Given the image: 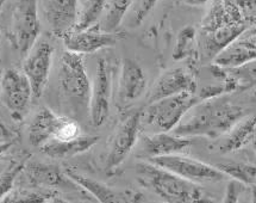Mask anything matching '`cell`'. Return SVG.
<instances>
[{
    "label": "cell",
    "mask_w": 256,
    "mask_h": 203,
    "mask_svg": "<svg viewBox=\"0 0 256 203\" xmlns=\"http://www.w3.org/2000/svg\"><path fill=\"white\" fill-rule=\"evenodd\" d=\"M244 116L246 109L234 104L226 97L202 99L186 112L173 133L187 137H217L229 132Z\"/></svg>",
    "instance_id": "6da1fadb"
},
{
    "label": "cell",
    "mask_w": 256,
    "mask_h": 203,
    "mask_svg": "<svg viewBox=\"0 0 256 203\" xmlns=\"http://www.w3.org/2000/svg\"><path fill=\"white\" fill-rule=\"evenodd\" d=\"M136 177L143 188L150 190L170 203H198L205 201L204 190L198 183L178 176L152 162H138Z\"/></svg>",
    "instance_id": "7a4b0ae2"
},
{
    "label": "cell",
    "mask_w": 256,
    "mask_h": 203,
    "mask_svg": "<svg viewBox=\"0 0 256 203\" xmlns=\"http://www.w3.org/2000/svg\"><path fill=\"white\" fill-rule=\"evenodd\" d=\"M58 81L68 102L76 111H90V85L82 54L70 51L62 54Z\"/></svg>",
    "instance_id": "3957f363"
},
{
    "label": "cell",
    "mask_w": 256,
    "mask_h": 203,
    "mask_svg": "<svg viewBox=\"0 0 256 203\" xmlns=\"http://www.w3.org/2000/svg\"><path fill=\"white\" fill-rule=\"evenodd\" d=\"M40 33L37 0H16L8 39L22 56H26L36 45Z\"/></svg>",
    "instance_id": "277c9868"
},
{
    "label": "cell",
    "mask_w": 256,
    "mask_h": 203,
    "mask_svg": "<svg viewBox=\"0 0 256 203\" xmlns=\"http://www.w3.org/2000/svg\"><path fill=\"white\" fill-rule=\"evenodd\" d=\"M198 102H200L199 97L190 92L166 97L148 104L146 121L160 132H170L179 124L186 112Z\"/></svg>",
    "instance_id": "5b68a950"
},
{
    "label": "cell",
    "mask_w": 256,
    "mask_h": 203,
    "mask_svg": "<svg viewBox=\"0 0 256 203\" xmlns=\"http://www.w3.org/2000/svg\"><path fill=\"white\" fill-rule=\"evenodd\" d=\"M2 101L16 121L23 120L34 98L32 87L24 72L8 70L0 79Z\"/></svg>",
    "instance_id": "8992f818"
},
{
    "label": "cell",
    "mask_w": 256,
    "mask_h": 203,
    "mask_svg": "<svg viewBox=\"0 0 256 203\" xmlns=\"http://www.w3.org/2000/svg\"><path fill=\"white\" fill-rule=\"evenodd\" d=\"M148 161L194 183L220 182V180H224L228 177L218 167H214L202 161L178 154L149 158Z\"/></svg>",
    "instance_id": "52a82bcc"
},
{
    "label": "cell",
    "mask_w": 256,
    "mask_h": 203,
    "mask_svg": "<svg viewBox=\"0 0 256 203\" xmlns=\"http://www.w3.org/2000/svg\"><path fill=\"white\" fill-rule=\"evenodd\" d=\"M141 111H135L122 121L111 141L110 152L106 157V171H114L128 158L136 145L141 127Z\"/></svg>",
    "instance_id": "ba28073f"
},
{
    "label": "cell",
    "mask_w": 256,
    "mask_h": 203,
    "mask_svg": "<svg viewBox=\"0 0 256 203\" xmlns=\"http://www.w3.org/2000/svg\"><path fill=\"white\" fill-rule=\"evenodd\" d=\"M52 55L54 47L46 41H40L26 56L23 72L32 87L34 98H40L44 92L49 80Z\"/></svg>",
    "instance_id": "9c48e42d"
},
{
    "label": "cell",
    "mask_w": 256,
    "mask_h": 203,
    "mask_svg": "<svg viewBox=\"0 0 256 203\" xmlns=\"http://www.w3.org/2000/svg\"><path fill=\"white\" fill-rule=\"evenodd\" d=\"M111 70L108 62L100 59L96 64L93 87L90 90V114L94 127H100L110 115Z\"/></svg>",
    "instance_id": "30bf717a"
},
{
    "label": "cell",
    "mask_w": 256,
    "mask_h": 203,
    "mask_svg": "<svg viewBox=\"0 0 256 203\" xmlns=\"http://www.w3.org/2000/svg\"><path fill=\"white\" fill-rule=\"evenodd\" d=\"M120 39V34L102 29L96 24L85 30L70 31L64 37V42L67 51L85 55L114 46Z\"/></svg>",
    "instance_id": "8fae6325"
},
{
    "label": "cell",
    "mask_w": 256,
    "mask_h": 203,
    "mask_svg": "<svg viewBox=\"0 0 256 203\" xmlns=\"http://www.w3.org/2000/svg\"><path fill=\"white\" fill-rule=\"evenodd\" d=\"M184 92H196V80L193 74L184 68L170 70L164 72L152 86L148 97V104Z\"/></svg>",
    "instance_id": "7c38bea8"
},
{
    "label": "cell",
    "mask_w": 256,
    "mask_h": 203,
    "mask_svg": "<svg viewBox=\"0 0 256 203\" xmlns=\"http://www.w3.org/2000/svg\"><path fill=\"white\" fill-rule=\"evenodd\" d=\"M78 0H46L44 17L55 36L64 37L76 28Z\"/></svg>",
    "instance_id": "4fadbf2b"
},
{
    "label": "cell",
    "mask_w": 256,
    "mask_h": 203,
    "mask_svg": "<svg viewBox=\"0 0 256 203\" xmlns=\"http://www.w3.org/2000/svg\"><path fill=\"white\" fill-rule=\"evenodd\" d=\"M64 172L67 176L73 179L78 185L81 186L90 195H92L96 201L102 203H118V202H136L140 201L141 196L137 193H131L130 191H117V190L110 188L106 184L99 182V180L93 179V178L87 177L85 174L76 172L73 168H64Z\"/></svg>",
    "instance_id": "5bb4252c"
},
{
    "label": "cell",
    "mask_w": 256,
    "mask_h": 203,
    "mask_svg": "<svg viewBox=\"0 0 256 203\" xmlns=\"http://www.w3.org/2000/svg\"><path fill=\"white\" fill-rule=\"evenodd\" d=\"M66 118L67 117L58 116L49 108L43 107L35 115L29 126V142L34 147L40 148L46 142L56 139L60 134Z\"/></svg>",
    "instance_id": "9a60e30c"
},
{
    "label": "cell",
    "mask_w": 256,
    "mask_h": 203,
    "mask_svg": "<svg viewBox=\"0 0 256 203\" xmlns=\"http://www.w3.org/2000/svg\"><path fill=\"white\" fill-rule=\"evenodd\" d=\"M24 170H26L30 183L34 185L46 189H81V186L78 185L73 179H70L64 171H61L55 165L31 162L29 165H26Z\"/></svg>",
    "instance_id": "2e32d148"
},
{
    "label": "cell",
    "mask_w": 256,
    "mask_h": 203,
    "mask_svg": "<svg viewBox=\"0 0 256 203\" xmlns=\"http://www.w3.org/2000/svg\"><path fill=\"white\" fill-rule=\"evenodd\" d=\"M146 87L144 71L135 60L124 59L122 62L120 78V99L124 104H129L143 95Z\"/></svg>",
    "instance_id": "e0dca14e"
},
{
    "label": "cell",
    "mask_w": 256,
    "mask_h": 203,
    "mask_svg": "<svg viewBox=\"0 0 256 203\" xmlns=\"http://www.w3.org/2000/svg\"><path fill=\"white\" fill-rule=\"evenodd\" d=\"M191 137L179 136L168 132L156 133L154 135L144 136L142 141V152L146 158L161 157V155L176 154L190 147Z\"/></svg>",
    "instance_id": "ac0fdd59"
},
{
    "label": "cell",
    "mask_w": 256,
    "mask_h": 203,
    "mask_svg": "<svg viewBox=\"0 0 256 203\" xmlns=\"http://www.w3.org/2000/svg\"><path fill=\"white\" fill-rule=\"evenodd\" d=\"M246 23L228 24L212 31H202V48L206 58L214 60L228 46L238 40L246 30Z\"/></svg>",
    "instance_id": "d6986e66"
},
{
    "label": "cell",
    "mask_w": 256,
    "mask_h": 203,
    "mask_svg": "<svg viewBox=\"0 0 256 203\" xmlns=\"http://www.w3.org/2000/svg\"><path fill=\"white\" fill-rule=\"evenodd\" d=\"M211 72L214 76L224 79L228 92L246 90L256 85V59L231 68H224L214 64Z\"/></svg>",
    "instance_id": "ffe728a7"
},
{
    "label": "cell",
    "mask_w": 256,
    "mask_h": 203,
    "mask_svg": "<svg viewBox=\"0 0 256 203\" xmlns=\"http://www.w3.org/2000/svg\"><path fill=\"white\" fill-rule=\"evenodd\" d=\"M99 141L96 135H79L70 140L54 139L40 147L43 154L54 159H66L88 151Z\"/></svg>",
    "instance_id": "44dd1931"
},
{
    "label": "cell",
    "mask_w": 256,
    "mask_h": 203,
    "mask_svg": "<svg viewBox=\"0 0 256 203\" xmlns=\"http://www.w3.org/2000/svg\"><path fill=\"white\" fill-rule=\"evenodd\" d=\"M244 23V18L232 0H214L202 22V31H212L228 24Z\"/></svg>",
    "instance_id": "7402d4cb"
},
{
    "label": "cell",
    "mask_w": 256,
    "mask_h": 203,
    "mask_svg": "<svg viewBox=\"0 0 256 203\" xmlns=\"http://www.w3.org/2000/svg\"><path fill=\"white\" fill-rule=\"evenodd\" d=\"M256 135V116H244L228 132L220 145V153H230L242 148Z\"/></svg>",
    "instance_id": "603a6c76"
},
{
    "label": "cell",
    "mask_w": 256,
    "mask_h": 203,
    "mask_svg": "<svg viewBox=\"0 0 256 203\" xmlns=\"http://www.w3.org/2000/svg\"><path fill=\"white\" fill-rule=\"evenodd\" d=\"M254 59H256V48L249 45L246 40L238 39L224 48L214 59V64L224 68H231L241 66Z\"/></svg>",
    "instance_id": "cb8c5ba5"
},
{
    "label": "cell",
    "mask_w": 256,
    "mask_h": 203,
    "mask_svg": "<svg viewBox=\"0 0 256 203\" xmlns=\"http://www.w3.org/2000/svg\"><path fill=\"white\" fill-rule=\"evenodd\" d=\"M108 0H86L78 15V21L73 31H81L96 26L105 10Z\"/></svg>",
    "instance_id": "d4e9b609"
},
{
    "label": "cell",
    "mask_w": 256,
    "mask_h": 203,
    "mask_svg": "<svg viewBox=\"0 0 256 203\" xmlns=\"http://www.w3.org/2000/svg\"><path fill=\"white\" fill-rule=\"evenodd\" d=\"M228 177L250 185L256 183V166L246 162H224L217 166Z\"/></svg>",
    "instance_id": "484cf974"
},
{
    "label": "cell",
    "mask_w": 256,
    "mask_h": 203,
    "mask_svg": "<svg viewBox=\"0 0 256 203\" xmlns=\"http://www.w3.org/2000/svg\"><path fill=\"white\" fill-rule=\"evenodd\" d=\"M134 2L135 0H111L105 18V30L114 31L117 29Z\"/></svg>",
    "instance_id": "4316f807"
},
{
    "label": "cell",
    "mask_w": 256,
    "mask_h": 203,
    "mask_svg": "<svg viewBox=\"0 0 256 203\" xmlns=\"http://www.w3.org/2000/svg\"><path fill=\"white\" fill-rule=\"evenodd\" d=\"M196 39V29L191 26H187L180 31L178 35L176 48L173 52L174 60H181L192 53L193 43Z\"/></svg>",
    "instance_id": "83f0119b"
},
{
    "label": "cell",
    "mask_w": 256,
    "mask_h": 203,
    "mask_svg": "<svg viewBox=\"0 0 256 203\" xmlns=\"http://www.w3.org/2000/svg\"><path fill=\"white\" fill-rule=\"evenodd\" d=\"M24 167H26V161L11 162L10 166L0 174V201L12 191L16 178L24 170Z\"/></svg>",
    "instance_id": "f1b7e54d"
},
{
    "label": "cell",
    "mask_w": 256,
    "mask_h": 203,
    "mask_svg": "<svg viewBox=\"0 0 256 203\" xmlns=\"http://www.w3.org/2000/svg\"><path fill=\"white\" fill-rule=\"evenodd\" d=\"M46 198H52V193L20 189L6 195L2 202H46Z\"/></svg>",
    "instance_id": "f546056e"
},
{
    "label": "cell",
    "mask_w": 256,
    "mask_h": 203,
    "mask_svg": "<svg viewBox=\"0 0 256 203\" xmlns=\"http://www.w3.org/2000/svg\"><path fill=\"white\" fill-rule=\"evenodd\" d=\"M156 3H158V0H138L135 9V14H134V26H140L144 21L149 12L154 9Z\"/></svg>",
    "instance_id": "4dcf8cb0"
},
{
    "label": "cell",
    "mask_w": 256,
    "mask_h": 203,
    "mask_svg": "<svg viewBox=\"0 0 256 203\" xmlns=\"http://www.w3.org/2000/svg\"><path fill=\"white\" fill-rule=\"evenodd\" d=\"M246 185V184L238 182V180L236 179L231 180L226 188V199H224V202H229V203L238 202L240 196H241V193L244 191Z\"/></svg>",
    "instance_id": "1f68e13d"
},
{
    "label": "cell",
    "mask_w": 256,
    "mask_h": 203,
    "mask_svg": "<svg viewBox=\"0 0 256 203\" xmlns=\"http://www.w3.org/2000/svg\"><path fill=\"white\" fill-rule=\"evenodd\" d=\"M252 35H256V16L255 17H252L250 20V27H249V29L246 28V30L244 31V34H243V37H249V36H252Z\"/></svg>",
    "instance_id": "d6a6232c"
},
{
    "label": "cell",
    "mask_w": 256,
    "mask_h": 203,
    "mask_svg": "<svg viewBox=\"0 0 256 203\" xmlns=\"http://www.w3.org/2000/svg\"><path fill=\"white\" fill-rule=\"evenodd\" d=\"M12 145H14V141H8V142L0 143V160H2V158L4 157L5 153L11 148Z\"/></svg>",
    "instance_id": "836d02e7"
},
{
    "label": "cell",
    "mask_w": 256,
    "mask_h": 203,
    "mask_svg": "<svg viewBox=\"0 0 256 203\" xmlns=\"http://www.w3.org/2000/svg\"><path fill=\"white\" fill-rule=\"evenodd\" d=\"M180 2L190 6H202L205 5L208 0H180Z\"/></svg>",
    "instance_id": "e575fe53"
},
{
    "label": "cell",
    "mask_w": 256,
    "mask_h": 203,
    "mask_svg": "<svg viewBox=\"0 0 256 203\" xmlns=\"http://www.w3.org/2000/svg\"><path fill=\"white\" fill-rule=\"evenodd\" d=\"M243 40H246L249 45L254 47V48H256V35H252L249 37H243Z\"/></svg>",
    "instance_id": "d590c367"
},
{
    "label": "cell",
    "mask_w": 256,
    "mask_h": 203,
    "mask_svg": "<svg viewBox=\"0 0 256 203\" xmlns=\"http://www.w3.org/2000/svg\"><path fill=\"white\" fill-rule=\"evenodd\" d=\"M250 198L252 202H256V183L250 184Z\"/></svg>",
    "instance_id": "8d00e7d4"
},
{
    "label": "cell",
    "mask_w": 256,
    "mask_h": 203,
    "mask_svg": "<svg viewBox=\"0 0 256 203\" xmlns=\"http://www.w3.org/2000/svg\"><path fill=\"white\" fill-rule=\"evenodd\" d=\"M8 135H10V134H8V130H6V128L0 124V139H4V137Z\"/></svg>",
    "instance_id": "74e56055"
},
{
    "label": "cell",
    "mask_w": 256,
    "mask_h": 203,
    "mask_svg": "<svg viewBox=\"0 0 256 203\" xmlns=\"http://www.w3.org/2000/svg\"><path fill=\"white\" fill-rule=\"evenodd\" d=\"M8 2V0H0V12H2V6L5 5V3Z\"/></svg>",
    "instance_id": "f35d334b"
},
{
    "label": "cell",
    "mask_w": 256,
    "mask_h": 203,
    "mask_svg": "<svg viewBox=\"0 0 256 203\" xmlns=\"http://www.w3.org/2000/svg\"><path fill=\"white\" fill-rule=\"evenodd\" d=\"M252 101L256 103V90L254 91V93H252Z\"/></svg>",
    "instance_id": "ab89813d"
},
{
    "label": "cell",
    "mask_w": 256,
    "mask_h": 203,
    "mask_svg": "<svg viewBox=\"0 0 256 203\" xmlns=\"http://www.w3.org/2000/svg\"><path fill=\"white\" fill-rule=\"evenodd\" d=\"M252 145H254V149H255V153H256V141H254V143H252Z\"/></svg>",
    "instance_id": "60d3db41"
},
{
    "label": "cell",
    "mask_w": 256,
    "mask_h": 203,
    "mask_svg": "<svg viewBox=\"0 0 256 203\" xmlns=\"http://www.w3.org/2000/svg\"><path fill=\"white\" fill-rule=\"evenodd\" d=\"M0 79H2V76H0Z\"/></svg>",
    "instance_id": "b9f144b4"
}]
</instances>
